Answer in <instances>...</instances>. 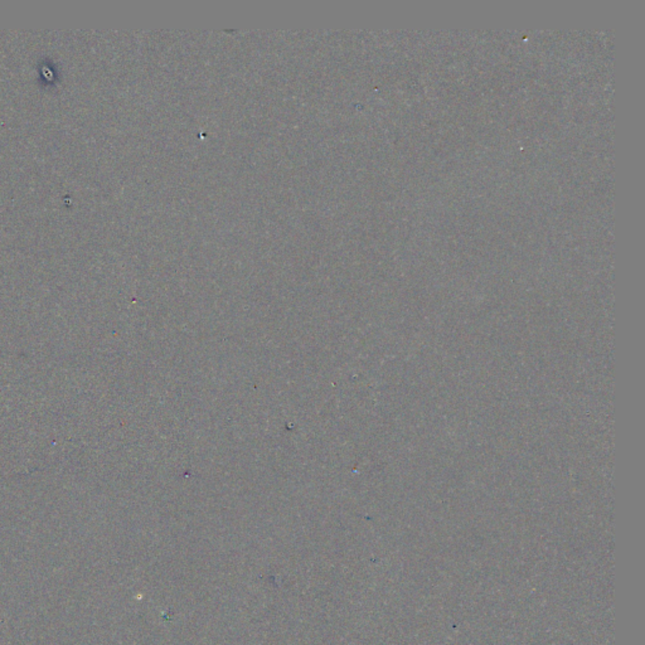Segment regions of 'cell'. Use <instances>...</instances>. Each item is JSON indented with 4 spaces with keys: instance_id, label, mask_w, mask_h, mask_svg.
I'll return each mask as SVG.
<instances>
[]
</instances>
